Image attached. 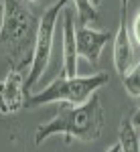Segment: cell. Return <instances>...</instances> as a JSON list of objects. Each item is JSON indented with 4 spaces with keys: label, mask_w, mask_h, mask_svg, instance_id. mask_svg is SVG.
<instances>
[{
    "label": "cell",
    "mask_w": 140,
    "mask_h": 152,
    "mask_svg": "<svg viewBox=\"0 0 140 152\" xmlns=\"http://www.w3.org/2000/svg\"><path fill=\"white\" fill-rule=\"evenodd\" d=\"M104 132V107L97 95L87 99L83 105L63 104L59 112L45 124H41L35 132V144L41 146L49 136H65V142L73 140L93 142Z\"/></svg>",
    "instance_id": "obj_1"
},
{
    "label": "cell",
    "mask_w": 140,
    "mask_h": 152,
    "mask_svg": "<svg viewBox=\"0 0 140 152\" xmlns=\"http://www.w3.org/2000/svg\"><path fill=\"white\" fill-rule=\"evenodd\" d=\"M4 10L0 16V51L10 59V65L23 69L31 65L35 49L39 18L24 6L23 0H2Z\"/></svg>",
    "instance_id": "obj_2"
},
{
    "label": "cell",
    "mask_w": 140,
    "mask_h": 152,
    "mask_svg": "<svg viewBox=\"0 0 140 152\" xmlns=\"http://www.w3.org/2000/svg\"><path fill=\"white\" fill-rule=\"evenodd\" d=\"M108 83V73H93L87 77H57L41 91L26 97V107H37L51 102H65L69 105H83L93 94Z\"/></svg>",
    "instance_id": "obj_3"
},
{
    "label": "cell",
    "mask_w": 140,
    "mask_h": 152,
    "mask_svg": "<svg viewBox=\"0 0 140 152\" xmlns=\"http://www.w3.org/2000/svg\"><path fill=\"white\" fill-rule=\"evenodd\" d=\"M69 4V0H57L53 6H49L45 14L39 18V28H37V39H35V49H33V57H31V69L26 77V89H31L47 71L49 59L53 53V39L57 31L59 14L65 10V6Z\"/></svg>",
    "instance_id": "obj_4"
},
{
    "label": "cell",
    "mask_w": 140,
    "mask_h": 152,
    "mask_svg": "<svg viewBox=\"0 0 140 152\" xmlns=\"http://www.w3.org/2000/svg\"><path fill=\"white\" fill-rule=\"evenodd\" d=\"M26 107V85L24 75L18 67L10 65L4 79L0 81V114L12 116Z\"/></svg>",
    "instance_id": "obj_5"
},
{
    "label": "cell",
    "mask_w": 140,
    "mask_h": 152,
    "mask_svg": "<svg viewBox=\"0 0 140 152\" xmlns=\"http://www.w3.org/2000/svg\"><path fill=\"white\" fill-rule=\"evenodd\" d=\"M128 2L120 0V24L114 37V65L120 77H124L134 67V47L130 39V23H128Z\"/></svg>",
    "instance_id": "obj_6"
},
{
    "label": "cell",
    "mask_w": 140,
    "mask_h": 152,
    "mask_svg": "<svg viewBox=\"0 0 140 152\" xmlns=\"http://www.w3.org/2000/svg\"><path fill=\"white\" fill-rule=\"evenodd\" d=\"M75 39H77V55L85 59L87 63L97 65L100 63V55L106 43L112 39L110 33L106 31H95L92 26H77L75 31Z\"/></svg>",
    "instance_id": "obj_7"
},
{
    "label": "cell",
    "mask_w": 140,
    "mask_h": 152,
    "mask_svg": "<svg viewBox=\"0 0 140 152\" xmlns=\"http://www.w3.org/2000/svg\"><path fill=\"white\" fill-rule=\"evenodd\" d=\"M73 10L63 12V77H77V39H75V23Z\"/></svg>",
    "instance_id": "obj_8"
},
{
    "label": "cell",
    "mask_w": 140,
    "mask_h": 152,
    "mask_svg": "<svg viewBox=\"0 0 140 152\" xmlns=\"http://www.w3.org/2000/svg\"><path fill=\"white\" fill-rule=\"evenodd\" d=\"M118 144H120L122 152H140V136H138V130L132 126L130 116L122 118V122H120Z\"/></svg>",
    "instance_id": "obj_9"
},
{
    "label": "cell",
    "mask_w": 140,
    "mask_h": 152,
    "mask_svg": "<svg viewBox=\"0 0 140 152\" xmlns=\"http://www.w3.org/2000/svg\"><path fill=\"white\" fill-rule=\"evenodd\" d=\"M79 26H89L97 20V8L92 4V0H73Z\"/></svg>",
    "instance_id": "obj_10"
},
{
    "label": "cell",
    "mask_w": 140,
    "mask_h": 152,
    "mask_svg": "<svg viewBox=\"0 0 140 152\" xmlns=\"http://www.w3.org/2000/svg\"><path fill=\"white\" fill-rule=\"evenodd\" d=\"M122 83H124L128 95H132V97H140V61L126 73V75H124V77H122Z\"/></svg>",
    "instance_id": "obj_11"
},
{
    "label": "cell",
    "mask_w": 140,
    "mask_h": 152,
    "mask_svg": "<svg viewBox=\"0 0 140 152\" xmlns=\"http://www.w3.org/2000/svg\"><path fill=\"white\" fill-rule=\"evenodd\" d=\"M130 39H132V45L140 49V10L134 14V18L130 23Z\"/></svg>",
    "instance_id": "obj_12"
},
{
    "label": "cell",
    "mask_w": 140,
    "mask_h": 152,
    "mask_svg": "<svg viewBox=\"0 0 140 152\" xmlns=\"http://www.w3.org/2000/svg\"><path fill=\"white\" fill-rule=\"evenodd\" d=\"M130 122H132V126L136 130H140V107H136V110L130 114Z\"/></svg>",
    "instance_id": "obj_13"
},
{
    "label": "cell",
    "mask_w": 140,
    "mask_h": 152,
    "mask_svg": "<svg viewBox=\"0 0 140 152\" xmlns=\"http://www.w3.org/2000/svg\"><path fill=\"white\" fill-rule=\"evenodd\" d=\"M106 152H122V148H120V144H118V142H116L114 146H110V148H108V150H106Z\"/></svg>",
    "instance_id": "obj_14"
},
{
    "label": "cell",
    "mask_w": 140,
    "mask_h": 152,
    "mask_svg": "<svg viewBox=\"0 0 140 152\" xmlns=\"http://www.w3.org/2000/svg\"><path fill=\"white\" fill-rule=\"evenodd\" d=\"M100 2H102V0H92V4H93V6H95V8L100 6Z\"/></svg>",
    "instance_id": "obj_15"
},
{
    "label": "cell",
    "mask_w": 140,
    "mask_h": 152,
    "mask_svg": "<svg viewBox=\"0 0 140 152\" xmlns=\"http://www.w3.org/2000/svg\"><path fill=\"white\" fill-rule=\"evenodd\" d=\"M2 10H4V2L0 0V16H2Z\"/></svg>",
    "instance_id": "obj_16"
},
{
    "label": "cell",
    "mask_w": 140,
    "mask_h": 152,
    "mask_svg": "<svg viewBox=\"0 0 140 152\" xmlns=\"http://www.w3.org/2000/svg\"><path fill=\"white\" fill-rule=\"evenodd\" d=\"M29 2H39V0H29Z\"/></svg>",
    "instance_id": "obj_17"
},
{
    "label": "cell",
    "mask_w": 140,
    "mask_h": 152,
    "mask_svg": "<svg viewBox=\"0 0 140 152\" xmlns=\"http://www.w3.org/2000/svg\"><path fill=\"white\" fill-rule=\"evenodd\" d=\"M138 136H140V130H138Z\"/></svg>",
    "instance_id": "obj_18"
}]
</instances>
